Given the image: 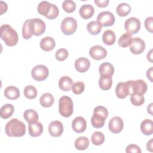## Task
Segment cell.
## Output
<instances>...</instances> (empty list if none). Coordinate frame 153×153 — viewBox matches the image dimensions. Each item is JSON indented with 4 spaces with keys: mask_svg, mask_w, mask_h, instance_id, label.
<instances>
[{
    "mask_svg": "<svg viewBox=\"0 0 153 153\" xmlns=\"http://www.w3.org/2000/svg\"><path fill=\"white\" fill-rule=\"evenodd\" d=\"M5 131L10 137H22L26 133V126L18 119L13 118L6 124Z\"/></svg>",
    "mask_w": 153,
    "mask_h": 153,
    "instance_id": "obj_1",
    "label": "cell"
},
{
    "mask_svg": "<svg viewBox=\"0 0 153 153\" xmlns=\"http://www.w3.org/2000/svg\"><path fill=\"white\" fill-rule=\"evenodd\" d=\"M0 35L1 39L8 46H14L18 42V34L9 25L5 24L1 26Z\"/></svg>",
    "mask_w": 153,
    "mask_h": 153,
    "instance_id": "obj_2",
    "label": "cell"
},
{
    "mask_svg": "<svg viewBox=\"0 0 153 153\" xmlns=\"http://www.w3.org/2000/svg\"><path fill=\"white\" fill-rule=\"evenodd\" d=\"M59 111L64 117H69L73 114L74 105L71 97L67 96L61 97L59 100Z\"/></svg>",
    "mask_w": 153,
    "mask_h": 153,
    "instance_id": "obj_3",
    "label": "cell"
},
{
    "mask_svg": "<svg viewBox=\"0 0 153 153\" xmlns=\"http://www.w3.org/2000/svg\"><path fill=\"white\" fill-rule=\"evenodd\" d=\"M128 88V94L131 95L133 94H144L148 88L146 83L142 79H137L136 81H127L126 82Z\"/></svg>",
    "mask_w": 153,
    "mask_h": 153,
    "instance_id": "obj_4",
    "label": "cell"
},
{
    "mask_svg": "<svg viewBox=\"0 0 153 153\" xmlns=\"http://www.w3.org/2000/svg\"><path fill=\"white\" fill-rule=\"evenodd\" d=\"M77 22L76 20L71 17H65L61 23V30L66 35L73 34L76 30Z\"/></svg>",
    "mask_w": 153,
    "mask_h": 153,
    "instance_id": "obj_5",
    "label": "cell"
},
{
    "mask_svg": "<svg viewBox=\"0 0 153 153\" xmlns=\"http://www.w3.org/2000/svg\"><path fill=\"white\" fill-rule=\"evenodd\" d=\"M48 69L43 65H36L31 71L32 78L38 81L45 80L48 76Z\"/></svg>",
    "mask_w": 153,
    "mask_h": 153,
    "instance_id": "obj_6",
    "label": "cell"
},
{
    "mask_svg": "<svg viewBox=\"0 0 153 153\" xmlns=\"http://www.w3.org/2000/svg\"><path fill=\"white\" fill-rule=\"evenodd\" d=\"M115 17L110 11H102L100 13L97 17L98 22L102 26H111L115 23Z\"/></svg>",
    "mask_w": 153,
    "mask_h": 153,
    "instance_id": "obj_7",
    "label": "cell"
},
{
    "mask_svg": "<svg viewBox=\"0 0 153 153\" xmlns=\"http://www.w3.org/2000/svg\"><path fill=\"white\" fill-rule=\"evenodd\" d=\"M124 28L127 32L131 35L135 34L138 32L140 29V22L136 17H130L126 20Z\"/></svg>",
    "mask_w": 153,
    "mask_h": 153,
    "instance_id": "obj_8",
    "label": "cell"
},
{
    "mask_svg": "<svg viewBox=\"0 0 153 153\" xmlns=\"http://www.w3.org/2000/svg\"><path fill=\"white\" fill-rule=\"evenodd\" d=\"M30 27L32 34L35 36L42 35L45 30V23L40 19L35 18L30 19Z\"/></svg>",
    "mask_w": 153,
    "mask_h": 153,
    "instance_id": "obj_9",
    "label": "cell"
},
{
    "mask_svg": "<svg viewBox=\"0 0 153 153\" xmlns=\"http://www.w3.org/2000/svg\"><path fill=\"white\" fill-rule=\"evenodd\" d=\"M89 55L92 59L99 60L106 57L107 51L103 47L96 45L90 48L89 50Z\"/></svg>",
    "mask_w": 153,
    "mask_h": 153,
    "instance_id": "obj_10",
    "label": "cell"
},
{
    "mask_svg": "<svg viewBox=\"0 0 153 153\" xmlns=\"http://www.w3.org/2000/svg\"><path fill=\"white\" fill-rule=\"evenodd\" d=\"M145 43L143 39L137 37L132 39L131 43L130 45V50L133 54H141L145 50Z\"/></svg>",
    "mask_w": 153,
    "mask_h": 153,
    "instance_id": "obj_11",
    "label": "cell"
},
{
    "mask_svg": "<svg viewBox=\"0 0 153 153\" xmlns=\"http://www.w3.org/2000/svg\"><path fill=\"white\" fill-rule=\"evenodd\" d=\"M123 127V121L119 117H114L112 118L109 122V129L113 133H119L122 131Z\"/></svg>",
    "mask_w": 153,
    "mask_h": 153,
    "instance_id": "obj_12",
    "label": "cell"
},
{
    "mask_svg": "<svg viewBox=\"0 0 153 153\" xmlns=\"http://www.w3.org/2000/svg\"><path fill=\"white\" fill-rule=\"evenodd\" d=\"M48 131L53 137H59L63 131V126L62 123L58 120L51 122L48 126Z\"/></svg>",
    "mask_w": 153,
    "mask_h": 153,
    "instance_id": "obj_13",
    "label": "cell"
},
{
    "mask_svg": "<svg viewBox=\"0 0 153 153\" xmlns=\"http://www.w3.org/2000/svg\"><path fill=\"white\" fill-rule=\"evenodd\" d=\"M87 127L85 120L82 117H77L74 119L72 123V129L78 133L84 132Z\"/></svg>",
    "mask_w": 153,
    "mask_h": 153,
    "instance_id": "obj_14",
    "label": "cell"
},
{
    "mask_svg": "<svg viewBox=\"0 0 153 153\" xmlns=\"http://www.w3.org/2000/svg\"><path fill=\"white\" fill-rule=\"evenodd\" d=\"M75 69L81 73L86 72L90 66V62L89 60L85 57H80L76 59L75 62Z\"/></svg>",
    "mask_w": 153,
    "mask_h": 153,
    "instance_id": "obj_15",
    "label": "cell"
},
{
    "mask_svg": "<svg viewBox=\"0 0 153 153\" xmlns=\"http://www.w3.org/2000/svg\"><path fill=\"white\" fill-rule=\"evenodd\" d=\"M29 134L32 137H38L40 136L43 131V126L40 122H35L29 124Z\"/></svg>",
    "mask_w": 153,
    "mask_h": 153,
    "instance_id": "obj_16",
    "label": "cell"
},
{
    "mask_svg": "<svg viewBox=\"0 0 153 153\" xmlns=\"http://www.w3.org/2000/svg\"><path fill=\"white\" fill-rule=\"evenodd\" d=\"M56 45L54 39L50 36H46L42 38L39 44L40 48L46 51H49L54 49Z\"/></svg>",
    "mask_w": 153,
    "mask_h": 153,
    "instance_id": "obj_17",
    "label": "cell"
},
{
    "mask_svg": "<svg viewBox=\"0 0 153 153\" xmlns=\"http://www.w3.org/2000/svg\"><path fill=\"white\" fill-rule=\"evenodd\" d=\"M79 13L82 18L84 19H88L93 16L94 9L91 5L84 4L80 7Z\"/></svg>",
    "mask_w": 153,
    "mask_h": 153,
    "instance_id": "obj_18",
    "label": "cell"
},
{
    "mask_svg": "<svg viewBox=\"0 0 153 153\" xmlns=\"http://www.w3.org/2000/svg\"><path fill=\"white\" fill-rule=\"evenodd\" d=\"M100 88L103 90H109L112 85V76L108 75H101L99 80Z\"/></svg>",
    "mask_w": 153,
    "mask_h": 153,
    "instance_id": "obj_19",
    "label": "cell"
},
{
    "mask_svg": "<svg viewBox=\"0 0 153 153\" xmlns=\"http://www.w3.org/2000/svg\"><path fill=\"white\" fill-rule=\"evenodd\" d=\"M115 94L120 99H124L128 95V88L126 82H120L117 84L115 88Z\"/></svg>",
    "mask_w": 153,
    "mask_h": 153,
    "instance_id": "obj_20",
    "label": "cell"
},
{
    "mask_svg": "<svg viewBox=\"0 0 153 153\" xmlns=\"http://www.w3.org/2000/svg\"><path fill=\"white\" fill-rule=\"evenodd\" d=\"M4 96L10 100H16L19 97L20 91L15 86H8L4 90Z\"/></svg>",
    "mask_w": 153,
    "mask_h": 153,
    "instance_id": "obj_21",
    "label": "cell"
},
{
    "mask_svg": "<svg viewBox=\"0 0 153 153\" xmlns=\"http://www.w3.org/2000/svg\"><path fill=\"white\" fill-rule=\"evenodd\" d=\"M72 85V79L68 76H63L61 77L59 81V87L60 90L64 91H69L71 89Z\"/></svg>",
    "mask_w": 153,
    "mask_h": 153,
    "instance_id": "obj_22",
    "label": "cell"
},
{
    "mask_svg": "<svg viewBox=\"0 0 153 153\" xmlns=\"http://www.w3.org/2000/svg\"><path fill=\"white\" fill-rule=\"evenodd\" d=\"M140 130L145 135H151L153 133V122L149 119L143 120L140 124Z\"/></svg>",
    "mask_w": 153,
    "mask_h": 153,
    "instance_id": "obj_23",
    "label": "cell"
},
{
    "mask_svg": "<svg viewBox=\"0 0 153 153\" xmlns=\"http://www.w3.org/2000/svg\"><path fill=\"white\" fill-rule=\"evenodd\" d=\"M106 119V118L102 115L93 113V115H92L91 118V125L96 128H102L105 124Z\"/></svg>",
    "mask_w": 153,
    "mask_h": 153,
    "instance_id": "obj_24",
    "label": "cell"
},
{
    "mask_svg": "<svg viewBox=\"0 0 153 153\" xmlns=\"http://www.w3.org/2000/svg\"><path fill=\"white\" fill-rule=\"evenodd\" d=\"M54 102V98L53 96L49 93H45L43 94L39 99L40 104L42 106L45 108H48L53 105Z\"/></svg>",
    "mask_w": 153,
    "mask_h": 153,
    "instance_id": "obj_25",
    "label": "cell"
},
{
    "mask_svg": "<svg viewBox=\"0 0 153 153\" xmlns=\"http://www.w3.org/2000/svg\"><path fill=\"white\" fill-rule=\"evenodd\" d=\"M116 40V36L115 33L112 30H105L102 35L103 42L108 45H113Z\"/></svg>",
    "mask_w": 153,
    "mask_h": 153,
    "instance_id": "obj_26",
    "label": "cell"
},
{
    "mask_svg": "<svg viewBox=\"0 0 153 153\" xmlns=\"http://www.w3.org/2000/svg\"><path fill=\"white\" fill-rule=\"evenodd\" d=\"M14 111V107L13 105L7 103L1 108L0 116L2 118L7 119L10 118Z\"/></svg>",
    "mask_w": 153,
    "mask_h": 153,
    "instance_id": "obj_27",
    "label": "cell"
},
{
    "mask_svg": "<svg viewBox=\"0 0 153 153\" xmlns=\"http://www.w3.org/2000/svg\"><path fill=\"white\" fill-rule=\"evenodd\" d=\"M99 74L101 75H108L112 76L114 72V68L113 65L109 62H105L102 63L99 68Z\"/></svg>",
    "mask_w": 153,
    "mask_h": 153,
    "instance_id": "obj_28",
    "label": "cell"
},
{
    "mask_svg": "<svg viewBox=\"0 0 153 153\" xmlns=\"http://www.w3.org/2000/svg\"><path fill=\"white\" fill-rule=\"evenodd\" d=\"M74 145L75 148L78 150H85L89 146V140L85 136L79 137L75 140Z\"/></svg>",
    "mask_w": 153,
    "mask_h": 153,
    "instance_id": "obj_29",
    "label": "cell"
},
{
    "mask_svg": "<svg viewBox=\"0 0 153 153\" xmlns=\"http://www.w3.org/2000/svg\"><path fill=\"white\" fill-rule=\"evenodd\" d=\"M23 117L25 120L29 123L37 122L38 120V115L36 111L33 109H27L24 112Z\"/></svg>",
    "mask_w": 153,
    "mask_h": 153,
    "instance_id": "obj_30",
    "label": "cell"
},
{
    "mask_svg": "<svg viewBox=\"0 0 153 153\" xmlns=\"http://www.w3.org/2000/svg\"><path fill=\"white\" fill-rule=\"evenodd\" d=\"M102 26L97 21H91L87 26L88 32L93 35L99 34L102 30Z\"/></svg>",
    "mask_w": 153,
    "mask_h": 153,
    "instance_id": "obj_31",
    "label": "cell"
},
{
    "mask_svg": "<svg viewBox=\"0 0 153 153\" xmlns=\"http://www.w3.org/2000/svg\"><path fill=\"white\" fill-rule=\"evenodd\" d=\"M51 8V4H50L49 2L44 1L41 2L37 8L38 12L41 14L46 17L50 13Z\"/></svg>",
    "mask_w": 153,
    "mask_h": 153,
    "instance_id": "obj_32",
    "label": "cell"
},
{
    "mask_svg": "<svg viewBox=\"0 0 153 153\" xmlns=\"http://www.w3.org/2000/svg\"><path fill=\"white\" fill-rule=\"evenodd\" d=\"M132 41L131 35L128 32L123 33L119 38L118 41V44L121 47L126 48L129 46Z\"/></svg>",
    "mask_w": 153,
    "mask_h": 153,
    "instance_id": "obj_33",
    "label": "cell"
},
{
    "mask_svg": "<svg viewBox=\"0 0 153 153\" xmlns=\"http://www.w3.org/2000/svg\"><path fill=\"white\" fill-rule=\"evenodd\" d=\"M118 16L124 17L127 16L131 11V7L127 3H121L118 5L116 8Z\"/></svg>",
    "mask_w": 153,
    "mask_h": 153,
    "instance_id": "obj_34",
    "label": "cell"
},
{
    "mask_svg": "<svg viewBox=\"0 0 153 153\" xmlns=\"http://www.w3.org/2000/svg\"><path fill=\"white\" fill-rule=\"evenodd\" d=\"M22 35L24 39H28L32 37L33 35L32 32V29L30 27V19L26 20L23 25L22 27Z\"/></svg>",
    "mask_w": 153,
    "mask_h": 153,
    "instance_id": "obj_35",
    "label": "cell"
},
{
    "mask_svg": "<svg viewBox=\"0 0 153 153\" xmlns=\"http://www.w3.org/2000/svg\"><path fill=\"white\" fill-rule=\"evenodd\" d=\"M91 140L93 145L97 146L100 145L104 142L105 136L100 131H95L91 137Z\"/></svg>",
    "mask_w": 153,
    "mask_h": 153,
    "instance_id": "obj_36",
    "label": "cell"
},
{
    "mask_svg": "<svg viewBox=\"0 0 153 153\" xmlns=\"http://www.w3.org/2000/svg\"><path fill=\"white\" fill-rule=\"evenodd\" d=\"M23 92L25 96L29 99H35L37 96V90L36 88L31 85L26 86Z\"/></svg>",
    "mask_w": 153,
    "mask_h": 153,
    "instance_id": "obj_37",
    "label": "cell"
},
{
    "mask_svg": "<svg viewBox=\"0 0 153 153\" xmlns=\"http://www.w3.org/2000/svg\"><path fill=\"white\" fill-rule=\"evenodd\" d=\"M131 103L136 106H139L143 104L145 102V98L143 94H133L130 97Z\"/></svg>",
    "mask_w": 153,
    "mask_h": 153,
    "instance_id": "obj_38",
    "label": "cell"
},
{
    "mask_svg": "<svg viewBox=\"0 0 153 153\" xmlns=\"http://www.w3.org/2000/svg\"><path fill=\"white\" fill-rule=\"evenodd\" d=\"M62 8L65 12L71 13L75 11L76 8V4L72 0H65L63 2Z\"/></svg>",
    "mask_w": 153,
    "mask_h": 153,
    "instance_id": "obj_39",
    "label": "cell"
},
{
    "mask_svg": "<svg viewBox=\"0 0 153 153\" xmlns=\"http://www.w3.org/2000/svg\"><path fill=\"white\" fill-rule=\"evenodd\" d=\"M85 88V84L82 81H77L73 84L72 86V91L75 94L82 93Z\"/></svg>",
    "mask_w": 153,
    "mask_h": 153,
    "instance_id": "obj_40",
    "label": "cell"
},
{
    "mask_svg": "<svg viewBox=\"0 0 153 153\" xmlns=\"http://www.w3.org/2000/svg\"><path fill=\"white\" fill-rule=\"evenodd\" d=\"M56 59L59 61H64L68 57V51L65 48H60L56 52Z\"/></svg>",
    "mask_w": 153,
    "mask_h": 153,
    "instance_id": "obj_41",
    "label": "cell"
},
{
    "mask_svg": "<svg viewBox=\"0 0 153 153\" xmlns=\"http://www.w3.org/2000/svg\"><path fill=\"white\" fill-rule=\"evenodd\" d=\"M59 14V10L58 7L55 4H51V10H50L49 14L45 17L47 18L48 19L53 20V19H56L58 16Z\"/></svg>",
    "mask_w": 153,
    "mask_h": 153,
    "instance_id": "obj_42",
    "label": "cell"
},
{
    "mask_svg": "<svg viewBox=\"0 0 153 153\" xmlns=\"http://www.w3.org/2000/svg\"><path fill=\"white\" fill-rule=\"evenodd\" d=\"M93 113H96L100 115H102L103 116H104L105 117H106L107 118L108 116V109L102 106H96L94 109V112Z\"/></svg>",
    "mask_w": 153,
    "mask_h": 153,
    "instance_id": "obj_43",
    "label": "cell"
},
{
    "mask_svg": "<svg viewBox=\"0 0 153 153\" xmlns=\"http://www.w3.org/2000/svg\"><path fill=\"white\" fill-rule=\"evenodd\" d=\"M126 152H127V153H130V152H132V153H134V152L140 153L142 151H141V149L139 148V146H137V145L130 144V145H128L126 147Z\"/></svg>",
    "mask_w": 153,
    "mask_h": 153,
    "instance_id": "obj_44",
    "label": "cell"
},
{
    "mask_svg": "<svg viewBox=\"0 0 153 153\" xmlns=\"http://www.w3.org/2000/svg\"><path fill=\"white\" fill-rule=\"evenodd\" d=\"M153 17H147L145 20V26L146 30L151 33H152L153 30V23H152Z\"/></svg>",
    "mask_w": 153,
    "mask_h": 153,
    "instance_id": "obj_45",
    "label": "cell"
},
{
    "mask_svg": "<svg viewBox=\"0 0 153 153\" xmlns=\"http://www.w3.org/2000/svg\"><path fill=\"white\" fill-rule=\"evenodd\" d=\"M94 3L100 8L106 7L109 4V0H94Z\"/></svg>",
    "mask_w": 153,
    "mask_h": 153,
    "instance_id": "obj_46",
    "label": "cell"
},
{
    "mask_svg": "<svg viewBox=\"0 0 153 153\" xmlns=\"http://www.w3.org/2000/svg\"><path fill=\"white\" fill-rule=\"evenodd\" d=\"M1 15H2L4 13L6 12L7 10V4L3 2V1H1Z\"/></svg>",
    "mask_w": 153,
    "mask_h": 153,
    "instance_id": "obj_47",
    "label": "cell"
},
{
    "mask_svg": "<svg viewBox=\"0 0 153 153\" xmlns=\"http://www.w3.org/2000/svg\"><path fill=\"white\" fill-rule=\"evenodd\" d=\"M152 67H151L149 69H148L146 72L147 78L150 80L151 82H152Z\"/></svg>",
    "mask_w": 153,
    "mask_h": 153,
    "instance_id": "obj_48",
    "label": "cell"
},
{
    "mask_svg": "<svg viewBox=\"0 0 153 153\" xmlns=\"http://www.w3.org/2000/svg\"><path fill=\"white\" fill-rule=\"evenodd\" d=\"M146 148H147V150L149 151L150 152H152V139L148 142L146 145Z\"/></svg>",
    "mask_w": 153,
    "mask_h": 153,
    "instance_id": "obj_49",
    "label": "cell"
},
{
    "mask_svg": "<svg viewBox=\"0 0 153 153\" xmlns=\"http://www.w3.org/2000/svg\"><path fill=\"white\" fill-rule=\"evenodd\" d=\"M147 59L151 63H152V50H150V51L147 54Z\"/></svg>",
    "mask_w": 153,
    "mask_h": 153,
    "instance_id": "obj_50",
    "label": "cell"
},
{
    "mask_svg": "<svg viewBox=\"0 0 153 153\" xmlns=\"http://www.w3.org/2000/svg\"><path fill=\"white\" fill-rule=\"evenodd\" d=\"M147 111L151 115H152V103H151L147 107Z\"/></svg>",
    "mask_w": 153,
    "mask_h": 153,
    "instance_id": "obj_51",
    "label": "cell"
}]
</instances>
